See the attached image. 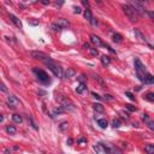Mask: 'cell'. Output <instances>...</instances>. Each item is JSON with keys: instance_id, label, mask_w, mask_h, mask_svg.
Masks as SVG:
<instances>
[{"instance_id": "5b68a950", "label": "cell", "mask_w": 154, "mask_h": 154, "mask_svg": "<svg viewBox=\"0 0 154 154\" xmlns=\"http://www.w3.org/2000/svg\"><path fill=\"white\" fill-rule=\"evenodd\" d=\"M93 149H94V151L96 152L97 154H105V153H110V152H111V149H110L109 147L104 146L102 143H97V145H94Z\"/></svg>"}, {"instance_id": "c3c4849f", "label": "cell", "mask_w": 154, "mask_h": 154, "mask_svg": "<svg viewBox=\"0 0 154 154\" xmlns=\"http://www.w3.org/2000/svg\"><path fill=\"white\" fill-rule=\"evenodd\" d=\"M41 3H42L43 5H48V4H49V0H42Z\"/></svg>"}, {"instance_id": "d6a6232c", "label": "cell", "mask_w": 154, "mask_h": 154, "mask_svg": "<svg viewBox=\"0 0 154 154\" xmlns=\"http://www.w3.org/2000/svg\"><path fill=\"white\" fill-rule=\"evenodd\" d=\"M93 77H94L95 80H96L97 82H99L100 84H101V86H102V87H105V83H104V81L101 80V78H100V76H97V75H93Z\"/></svg>"}, {"instance_id": "7402d4cb", "label": "cell", "mask_w": 154, "mask_h": 154, "mask_svg": "<svg viewBox=\"0 0 154 154\" xmlns=\"http://www.w3.org/2000/svg\"><path fill=\"white\" fill-rule=\"evenodd\" d=\"M113 41L117 43H120L123 41V37L120 34H118V33H116V34H113Z\"/></svg>"}, {"instance_id": "f1b7e54d", "label": "cell", "mask_w": 154, "mask_h": 154, "mask_svg": "<svg viewBox=\"0 0 154 154\" xmlns=\"http://www.w3.org/2000/svg\"><path fill=\"white\" fill-rule=\"evenodd\" d=\"M69 128V124H68V122H63L61 124L59 125V129L61 130V131H65L66 129Z\"/></svg>"}, {"instance_id": "f546056e", "label": "cell", "mask_w": 154, "mask_h": 154, "mask_svg": "<svg viewBox=\"0 0 154 154\" xmlns=\"http://www.w3.org/2000/svg\"><path fill=\"white\" fill-rule=\"evenodd\" d=\"M120 125H122V123H120L119 119H113V122H112V126L113 128H119Z\"/></svg>"}, {"instance_id": "8d00e7d4", "label": "cell", "mask_w": 154, "mask_h": 154, "mask_svg": "<svg viewBox=\"0 0 154 154\" xmlns=\"http://www.w3.org/2000/svg\"><path fill=\"white\" fill-rule=\"evenodd\" d=\"M146 14H147V16H148L151 19L154 20V12L153 11H146Z\"/></svg>"}, {"instance_id": "d4e9b609", "label": "cell", "mask_w": 154, "mask_h": 154, "mask_svg": "<svg viewBox=\"0 0 154 154\" xmlns=\"http://www.w3.org/2000/svg\"><path fill=\"white\" fill-rule=\"evenodd\" d=\"M28 122L30 123V125H32V128H33V129H35V130H39V126L36 125V123H35L34 120H33V118L30 117V116H28Z\"/></svg>"}, {"instance_id": "52a82bcc", "label": "cell", "mask_w": 154, "mask_h": 154, "mask_svg": "<svg viewBox=\"0 0 154 154\" xmlns=\"http://www.w3.org/2000/svg\"><path fill=\"white\" fill-rule=\"evenodd\" d=\"M134 65H135V69H136V72H140V74H146V66L141 63L140 59H135Z\"/></svg>"}, {"instance_id": "5bb4252c", "label": "cell", "mask_w": 154, "mask_h": 154, "mask_svg": "<svg viewBox=\"0 0 154 154\" xmlns=\"http://www.w3.org/2000/svg\"><path fill=\"white\" fill-rule=\"evenodd\" d=\"M143 83H146V84H152V83H154V76H152L151 74H146Z\"/></svg>"}, {"instance_id": "4fadbf2b", "label": "cell", "mask_w": 154, "mask_h": 154, "mask_svg": "<svg viewBox=\"0 0 154 154\" xmlns=\"http://www.w3.org/2000/svg\"><path fill=\"white\" fill-rule=\"evenodd\" d=\"M134 34H135V36H136L137 39H140L141 41H145V42H147V39H146V36L140 32V30H138V29H134Z\"/></svg>"}, {"instance_id": "d6986e66", "label": "cell", "mask_w": 154, "mask_h": 154, "mask_svg": "<svg viewBox=\"0 0 154 154\" xmlns=\"http://www.w3.org/2000/svg\"><path fill=\"white\" fill-rule=\"evenodd\" d=\"M93 109H94V111L100 112V113H102L105 111V109H104V106L101 104H93Z\"/></svg>"}, {"instance_id": "8992f818", "label": "cell", "mask_w": 154, "mask_h": 154, "mask_svg": "<svg viewBox=\"0 0 154 154\" xmlns=\"http://www.w3.org/2000/svg\"><path fill=\"white\" fill-rule=\"evenodd\" d=\"M6 102H7V105H9L10 107L13 109V107H17V106L19 105V100L16 96H13V95H9L7 99H6Z\"/></svg>"}, {"instance_id": "3957f363", "label": "cell", "mask_w": 154, "mask_h": 154, "mask_svg": "<svg viewBox=\"0 0 154 154\" xmlns=\"http://www.w3.org/2000/svg\"><path fill=\"white\" fill-rule=\"evenodd\" d=\"M59 102H60V106L63 107L65 111H75L76 107H75L74 102H72L71 100L66 99V97H59Z\"/></svg>"}, {"instance_id": "7dc6e473", "label": "cell", "mask_w": 154, "mask_h": 154, "mask_svg": "<svg viewBox=\"0 0 154 154\" xmlns=\"http://www.w3.org/2000/svg\"><path fill=\"white\" fill-rule=\"evenodd\" d=\"M1 90H3V91H7V88H6V86L4 84V83L1 84Z\"/></svg>"}, {"instance_id": "484cf974", "label": "cell", "mask_w": 154, "mask_h": 154, "mask_svg": "<svg viewBox=\"0 0 154 154\" xmlns=\"http://www.w3.org/2000/svg\"><path fill=\"white\" fill-rule=\"evenodd\" d=\"M145 149L148 154H154V145H147Z\"/></svg>"}, {"instance_id": "7bdbcfd3", "label": "cell", "mask_w": 154, "mask_h": 154, "mask_svg": "<svg viewBox=\"0 0 154 154\" xmlns=\"http://www.w3.org/2000/svg\"><path fill=\"white\" fill-rule=\"evenodd\" d=\"M90 23L93 24V25H96V24H97V19L93 17V18H91V20H90Z\"/></svg>"}, {"instance_id": "2e32d148", "label": "cell", "mask_w": 154, "mask_h": 154, "mask_svg": "<svg viewBox=\"0 0 154 154\" xmlns=\"http://www.w3.org/2000/svg\"><path fill=\"white\" fill-rule=\"evenodd\" d=\"M65 111V110L60 106V107H57V109H54L53 111L51 112V117H55V116H58V114H60V113H63V112Z\"/></svg>"}, {"instance_id": "7c38bea8", "label": "cell", "mask_w": 154, "mask_h": 154, "mask_svg": "<svg viewBox=\"0 0 154 154\" xmlns=\"http://www.w3.org/2000/svg\"><path fill=\"white\" fill-rule=\"evenodd\" d=\"M10 19H11L12 20V23H13V24H14V25H16V27H17V28H22V22H20V20L19 19H18V18L17 17H16V16H14V14H10Z\"/></svg>"}, {"instance_id": "7a4b0ae2", "label": "cell", "mask_w": 154, "mask_h": 154, "mask_svg": "<svg viewBox=\"0 0 154 154\" xmlns=\"http://www.w3.org/2000/svg\"><path fill=\"white\" fill-rule=\"evenodd\" d=\"M45 63L47 64V66L49 68V70H51V71L53 72V74H54L57 77H60V78H61V77L64 76L61 68H60L58 64H55L53 60H51L49 58H46V59H45Z\"/></svg>"}, {"instance_id": "ba28073f", "label": "cell", "mask_w": 154, "mask_h": 154, "mask_svg": "<svg viewBox=\"0 0 154 154\" xmlns=\"http://www.w3.org/2000/svg\"><path fill=\"white\" fill-rule=\"evenodd\" d=\"M30 55H32V58H34V59H43L45 60L46 58H48V55L46 54V53L40 52V51H32L30 52Z\"/></svg>"}, {"instance_id": "f35d334b", "label": "cell", "mask_w": 154, "mask_h": 154, "mask_svg": "<svg viewBox=\"0 0 154 154\" xmlns=\"http://www.w3.org/2000/svg\"><path fill=\"white\" fill-rule=\"evenodd\" d=\"M142 120L146 123H148L149 122V116L148 114H142Z\"/></svg>"}, {"instance_id": "4dcf8cb0", "label": "cell", "mask_w": 154, "mask_h": 154, "mask_svg": "<svg viewBox=\"0 0 154 154\" xmlns=\"http://www.w3.org/2000/svg\"><path fill=\"white\" fill-rule=\"evenodd\" d=\"M125 109H128L129 111H131V112H135V111H137V107H135V106L130 105V104H126V105H125Z\"/></svg>"}, {"instance_id": "b9f144b4", "label": "cell", "mask_w": 154, "mask_h": 154, "mask_svg": "<svg viewBox=\"0 0 154 154\" xmlns=\"http://www.w3.org/2000/svg\"><path fill=\"white\" fill-rule=\"evenodd\" d=\"M74 10H75V13H81V12H82L81 7H77V6H75V7H74Z\"/></svg>"}, {"instance_id": "f6af8a7d", "label": "cell", "mask_w": 154, "mask_h": 154, "mask_svg": "<svg viewBox=\"0 0 154 154\" xmlns=\"http://www.w3.org/2000/svg\"><path fill=\"white\" fill-rule=\"evenodd\" d=\"M91 95L95 97V99H97V100H101V96H100L99 94H96V93H91Z\"/></svg>"}, {"instance_id": "ab89813d", "label": "cell", "mask_w": 154, "mask_h": 154, "mask_svg": "<svg viewBox=\"0 0 154 154\" xmlns=\"http://www.w3.org/2000/svg\"><path fill=\"white\" fill-rule=\"evenodd\" d=\"M78 143H81V145H86V143H87V138H84V137L78 138Z\"/></svg>"}, {"instance_id": "1f68e13d", "label": "cell", "mask_w": 154, "mask_h": 154, "mask_svg": "<svg viewBox=\"0 0 154 154\" xmlns=\"http://www.w3.org/2000/svg\"><path fill=\"white\" fill-rule=\"evenodd\" d=\"M52 28H53V30H55V32H59V30L63 29L59 24H58V23H53V24H52Z\"/></svg>"}, {"instance_id": "e0dca14e", "label": "cell", "mask_w": 154, "mask_h": 154, "mask_svg": "<svg viewBox=\"0 0 154 154\" xmlns=\"http://www.w3.org/2000/svg\"><path fill=\"white\" fill-rule=\"evenodd\" d=\"M58 24H59L61 28H66V27L70 25V22H69L68 19H64V18H60V19H58Z\"/></svg>"}, {"instance_id": "836d02e7", "label": "cell", "mask_w": 154, "mask_h": 154, "mask_svg": "<svg viewBox=\"0 0 154 154\" xmlns=\"http://www.w3.org/2000/svg\"><path fill=\"white\" fill-rule=\"evenodd\" d=\"M125 95H126V96H128L130 100L135 101V96H134V94H132V93H130V91H125Z\"/></svg>"}, {"instance_id": "d590c367", "label": "cell", "mask_w": 154, "mask_h": 154, "mask_svg": "<svg viewBox=\"0 0 154 154\" xmlns=\"http://www.w3.org/2000/svg\"><path fill=\"white\" fill-rule=\"evenodd\" d=\"M147 125H148V128L151 129V130L154 131V120H149V122L147 123Z\"/></svg>"}, {"instance_id": "ffe728a7", "label": "cell", "mask_w": 154, "mask_h": 154, "mask_svg": "<svg viewBox=\"0 0 154 154\" xmlns=\"http://www.w3.org/2000/svg\"><path fill=\"white\" fill-rule=\"evenodd\" d=\"M101 59V63H102V65L107 66L110 65V63H111V59H110V57H107V55H102V57L100 58Z\"/></svg>"}, {"instance_id": "6da1fadb", "label": "cell", "mask_w": 154, "mask_h": 154, "mask_svg": "<svg viewBox=\"0 0 154 154\" xmlns=\"http://www.w3.org/2000/svg\"><path fill=\"white\" fill-rule=\"evenodd\" d=\"M122 9L124 11V13L126 14V17L131 22H137L138 20V12L131 5H122Z\"/></svg>"}, {"instance_id": "ee69618b", "label": "cell", "mask_w": 154, "mask_h": 154, "mask_svg": "<svg viewBox=\"0 0 154 154\" xmlns=\"http://www.w3.org/2000/svg\"><path fill=\"white\" fill-rule=\"evenodd\" d=\"M82 4H83V6L89 7V1H88V0H82Z\"/></svg>"}, {"instance_id": "60d3db41", "label": "cell", "mask_w": 154, "mask_h": 154, "mask_svg": "<svg viewBox=\"0 0 154 154\" xmlns=\"http://www.w3.org/2000/svg\"><path fill=\"white\" fill-rule=\"evenodd\" d=\"M86 78H87V77L84 76V75H81V76L78 77V81H80L81 83H84V81H86Z\"/></svg>"}, {"instance_id": "ac0fdd59", "label": "cell", "mask_w": 154, "mask_h": 154, "mask_svg": "<svg viewBox=\"0 0 154 154\" xmlns=\"http://www.w3.org/2000/svg\"><path fill=\"white\" fill-rule=\"evenodd\" d=\"M75 75H76V71H75L74 69H68V70L65 71L66 78H72V77H75Z\"/></svg>"}, {"instance_id": "30bf717a", "label": "cell", "mask_w": 154, "mask_h": 154, "mask_svg": "<svg viewBox=\"0 0 154 154\" xmlns=\"http://www.w3.org/2000/svg\"><path fill=\"white\" fill-rule=\"evenodd\" d=\"M76 91H77V94L83 95V94H86L87 91H88V89H87V87H86V84H84V83H80V84H78V87L76 88Z\"/></svg>"}, {"instance_id": "cb8c5ba5", "label": "cell", "mask_w": 154, "mask_h": 154, "mask_svg": "<svg viewBox=\"0 0 154 154\" xmlns=\"http://www.w3.org/2000/svg\"><path fill=\"white\" fill-rule=\"evenodd\" d=\"M84 18H86L87 20H89V22H90L91 18H93V16H91V12H90V10H89V9H87L86 11H84Z\"/></svg>"}, {"instance_id": "bcb514c9", "label": "cell", "mask_w": 154, "mask_h": 154, "mask_svg": "<svg viewBox=\"0 0 154 154\" xmlns=\"http://www.w3.org/2000/svg\"><path fill=\"white\" fill-rule=\"evenodd\" d=\"M66 143H68L69 146H72V143H74V140H72V138H68V141H66Z\"/></svg>"}, {"instance_id": "603a6c76", "label": "cell", "mask_w": 154, "mask_h": 154, "mask_svg": "<svg viewBox=\"0 0 154 154\" xmlns=\"http://www.w3.org/2000/svg\"><path fill=\"white\" fill-rule=\"evenodd\" d=\"M12 120H13L14 123H17V124H20V123H22V117H20L19 114H13V116H12Z\"/></svg>"}, {"instance_id": "9c48e42d", "label": "cell", "mask_w": 154, "mask_h": 154, "mask_svg": "<svg viewBox=\"0 0 154 154\" xmlns=\"http://www.w3.org/2000/svg\"><path fill=\"white\" fill-rule=\"evenodd\" d=\"M130 5H131L137 12H143V13L146 12V11H145V7H143V5L138 3L137 0H130Z\"/></svg>"}, {"instance_id": "681fc988", "label": "cell", "mask_w": 154, "mask_h": 154, "mask_svg": "<svg viewBox=\"0 0 154 154\" xmlns=\"http://www.w3.org/2000/svg\"><path fill=\"white\" fill-rule=\"evenodd\" d=\"M83 47H84L86 49H89V48H90V46H89L88 43H84V45H83Z\"/></svg>"}, {"instance_id": "f907efd6", "label": "cell", "mask_w": 154, "mask_h": 154, "mask_svg": "<svg viewBox=\"0 0 154 154\" xmlns=\"http://www.w3.org/2000/svg\"><path fill=\"white\" fill-rule=\"evenodd\" d=\"M137 1H138V3H140V4H142V5H143V4H146V3H147L146 0H137Z\"/></svg>"}, {"instance_id": "74e56055", "label": "cell", "mask_w": 154, "mask_h": 154, "mask_svg": "<svg viewBox=\"0 0 154 154\" xmlns=\"http://www.w3.org/2000/svg\"><path fill=\"white\" fill-rule=\"evenodd\" d=\"M104 97H105V100H109V101H113L114 100V97L112 96V95H110V94H105L104 95Z\"/></svg>"}, {"instance_id": "83f0119b", "label": "cell", "mask_w": 154, "mask_h": 154, "mask_svg": "<svg viewBox=\"0 0 154 154\" xmlns=\"http://www.w3.org/2000/svg\"><path fill=\"white\" fill-rule=\"evenodd\" d=\"M146 100H148L149 102H154V93H148V94L145 96Z\"/></svg>"}, {"instance_id": "816d5d0a", "label": "cell", "mask_w": 154, "mask_h": 154, "mask_svg": "<svg viewBox=\"0 0 154 154\" xmlns=\"http://www.w3.org/2000/svg\"><path fill=\"white\" fill-rule=\"evenodd\" d=\"M55 1H57L58 4H60V5H61V4L64 3V0H55Z\"/></svg>"}, {"instance_id": "277c9868", "label": "cell", "mask_w": 154, "mask_h": 154, "mask_svg": "<svg viewBox=\"0 0 154 154\" xmlns=\"http://www.w3.org/2000/svg\"><path fill=\"white\" fill-rule=\"evenodd\" d=\"M34 74L36 75L37 80L40 81V82H42V83H49V77H48V75L46 74L45 71H42V70H39V69H34Z\"/></svg>"}, {"instance_id": "8fae6325", "label": "cell", "mask_w": 154, "mask_h": 154, "mask_svg": "<svg viewBox=\"0 0 154 154\" xmlns=\"http://www.w3.org/2000/svg\"><path fill=\"white\" fill-rule=\"evenodd\" d=\"M90 41L93 43H94L96 47H100V46H104V43H102V41L100 40V37L99 36H96V35H90Z\"/></svg>"}, {"instance_id": "e575fe53", "label": "cell", "mask_w": 154, "mask_h": 154, "mask_svg": "<svg viewBox=\"0 0 154 154\" xmlns=\"http://www.w3.org/2000/svg\"><path fill=\"white\" fill-rule=\"evenodd\" d=\"M119 114L122 116V118H124V119H129V113H126V112L124 111H120Z\"/></svg>"}, {"instance_id": "9a60e30c", "label": "cell", "mask_w": 154, "mask_h": 154, "mask_svg": "<svg viewBox=\"0 0 154 154\" xmlns=\"http://www.w3.org/2000/svg\"><path fill=\"white\" fill-rule=\"evenodd\" d=\"M97 125H99L100 128L106 129L107 126H109V122H107L105 118H101V119H97Z\"/></svg>"}, {"instance_id": "44dd1931", "label": "cell", "mask_w": 154, "mask_h": 154, "mask_svg": "<svg viewBox=\"0 0 154 154\" xmlns=\"http://www.w3.org/2000/svg\"><path fill=\"white\" fill-rule=\"evenodd\" d=\"M6 131H7V134H10V135H14L16 132H17V129L14 128L13 125H7L6 126Z\"/></svg>"}, {"instance_id": "4316f807", "label": "cell", "mask_w": 154, "mask_h": 154, "mask_svg": "<svg viewBox=\"0 0 154 154\" xmlns=\"http://www.w3.org/2000/svg\"><path fill=\"white\" fill-rule=\"evenodd\" d=\"M88 52L90 53L91 55H94V57H96V55H99V51H97L95 47H90V48L88 49Z\"/></svg>"}]
</instances>
